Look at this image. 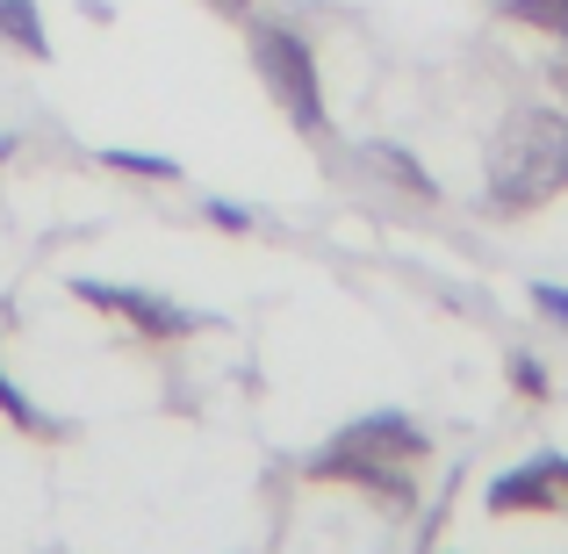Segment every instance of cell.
<instances>
[{"instance_id": "5", "label": "cell", "mask_w": 568, "mask_h": 554, "mask_svg": "<svg viewBox=\"0 0 568 554\" xmlns=\"http://www.w3.org/2000/svg\"><path fill=\"white\" fill-rule=\"evenodd\" d=\"M367 167H375L388 188H403L410 202H439V181H432V173L417 167V159L403 152V144H367Z\"/></svg>"}, {"instance_id": "13", "label": "cell", "mask_w": 568, "mask_h": 554, "mask_svg": "<svg viewBox=\"0 0 568 554\" xmlns=\"http://www.w3.org/2000/svg\"><path fill=\"white\" fill-rule=\"evenodd\" d=\"M209 14H223V22H252V0H202Z\"/></svg>"}, {"instance_id": "7", "label": "cell", "mask_w": 568, "mask_h": 554, "mask_svg": "<svg viewBox=\"0 0 568 554\" xmlns=\"http://www.w3.org/2000/svg\"><path fill=\"white\" fill-rule=\"evenodd\" d=\"M101 167L130 173V181H181V167H173V159H159V152H123V144H109V152H101Z\"/></svg>"}, {"instance_id": "1", "label": "cell", "mask_w": 568, "mask_h": 554, "mask_svg": "<svg viewBox=\"0 0 568 554\" xmlns=\"http://www.w3.org/2000/svg\"><path fill=\"white\" fill-rule=\"evenodd\" d=\"M568 188V115L561 109H518L504 115V130L489 138V202L540 209Z\"/></svg>"}, {"instance_id": "8", "label": "cell", "mask_w": 568, "mask_h": 554, "mask_svg": "<svg viewBox=\"0 0 568 554\" xmlns=\"http://www.w3.org/2000/svg\"><path fill=\"white\" fill-rule=\"evenodd\" d=\"M504 14L526 29H547V37L568 43V0H504Z\"/></svg>"}, {"instance_id": "14", "label": "cell", "mask_w": 568, "mask_h": 554, "mask_svg": "<svg viewBox=\"0 0 568 554\" xmlns=\"http://www.w3.org/2000/svg\"><path fill=\"white\" fill-rule=\"evenodd\" d=\"M0 159H14V138H8V130H0Z\"/></svg>"}, {"instance_id": "6", "label": "cell", "mask_w": 568, "mask_h": 554, "mask_svg": "<svg viewBox=\"0 0 568 554\" xmlns=\"http://www.w3.org/2000/svg\"><path fill=\"white\" fill-rule=\"evenodd\" d=\"M0 43L22 58H51V29H43L37 0H0Z\"/></svg>"}, {"instance_id": "12", "label": "cell", "mask_w": 568, "mask_h": 554, "mask_svg": "<svg viewBox=\"0 0 568 554\" xmlns=\"http://www.w3.org/2000/svg\"><path fill=\"white\" fill-rule=\"evenodd\" d=\"M532 310H540L547 324H561V332H568V289H561V281H532Z\"/></svg>"}, {"instance_id": "11", "label": "cell", "mask_w": 568, "mask_h": 554, "mask_svg": "<svg viewBox=\"0 0 568 554\" xmlns=\"http://www.w3.org/2000/svg\"><path fill=\"white\" fill-rule=\"evenodd\" d=\"M202 216L216 223V231H231V238L252 231V209H245V202H223V194H216V202H202Z\"/></svg>"}, {"instance_id": "3", "label": "cell", "mask_w": 568, "mask_h": 554, "mask_svg": "<svg viewBox=\"0 0 568 554\" xmlns=\"http://www.w3.org/2000/svg\"><path fill=\"white\" fill-rule=\"evenodd\" d=\"M252 66H260L266 94L281 101L303 138H324L332 130V109H324V80H317V58H310V37L288 22H252Z\"/></svg>"}, {"instance_id": "9", "label": "cell", "mask_w": 568, "mask_h": 554, "mask_svg": "<svg viewBox=\"0 0 568 554\" xmlns=\"http://www.w3.org/2000/svg\"><path fill=\"white\" fill-rule=\"evenodd\" d=\"M0 411H8V425H22V432H37V440H43V432H51V417H43V411H37V403H29V396H22V389H14V382H8V374H0Z\"/></svg>"}, {"instance_id": "4", "label": "cell", "mask_w": 568, "mask_h": 554, "mask_svg": "<svg viewBox=\"0 0 568 554\" xmlns=\"http://www.w3.org/2000/svg\"><path fill=\"white\" fill-rule=\"evenodd\" d=\"M72 295H80V303H94L101 318H123L130 332L152 339V346H166V339L202 332V324H209V318H194V310L166 303V295H152V289H115V281H72Z\"/></svg>"}, {"instance_id": "2", "label": "cell", "mask_w": 568, "mask_h": 554, "mask_svg": "<svg viewBox=\"0 0 568 554\" xmlns=\"http://www.w3.org/2000/svg\"><path fill=\"white\" fill-rule=\"evenodd\" d=\"M432 454V440L410 425L403 411H375L361 425H346L317 461H310V483H361L388 504H410V469Z\"/></svg>"}, {"instance_id": "10", "label": "cell", "mask_w": 568, "mask_h": 554, "mask_svg": "<svg viewBox=\"0 0 568 554\" xmlns=\"http://www.w3.org/2000/svg\"><path fill=\"white\" fill-rule=\"evenodd\" d=\"M511 389H518V396H532V403H547V396H555V382H547L540 353H511Z\"/></svg>"}]
</instances>
